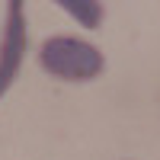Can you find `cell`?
I'll use <instances>...</instances> for the list:
<instances>
[{"label":"cell","mask_w":160,"mask_h":160,"mask_svg":"<svg viewBox=\"0 0 160 160\" xmlns=\"http://www.w3.org/2000/svg\"><path fill=\"white\" fill-rule=\"evenodd\" d=\"M38 68L45 74L68 80V83H87L96 80L106 68V58L96 45L74 35H51L38 48Z\"/></svg>","instance_id":"1"},{"label":"cell","mask_w":160,"mask_h":160,"mask_svg":"<svg viewBox=\"0 0 160 160\" xmlns=\"http://www.w3.org/2000/svg\"><path fill=\"white\" fill-rule=\"evenodd\" d=\"M26 13L22 3L13 0L7 7V26H3V38H0V96L13 87V80L19 77L22 58H26Z\"/></svg>","instance_id":"2"},{"label":"cell","mask_w":160,"mask_h":160,"mask_svg":"<svg viewBox=\"0 0 160 160\" xmlns=\"http://www.w3.org/2000/svg\"><path fill=\"white\" fill-rule=\"evenodd\" d=\"M58 7L68 10L83 29H96V26L102 22V16H106V7L99 3V0H58Z\"/></svg>","instance_id":"3"}]
</instances>
